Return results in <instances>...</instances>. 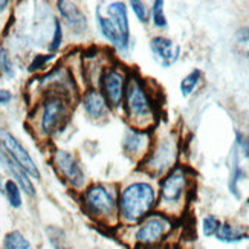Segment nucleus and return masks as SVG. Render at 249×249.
Masks as SVG:
<instances>
[{"label":"nucleus","mask_w":249,"mask_h":249,"mask_svg":"<svg viewBox=\"0 0 249 249\" xmlns=\"http://www.w3.org/2000/svg\"><path fill=\"white\" fill-rule=\"evenodd\" d=\"M0 150L18 167L23 168L29 178L40 179V170L36 165L34 159L28 153V150L20 144V141L6 128H0Z\"/></svg>","instance_id":"0eeeda50"},{"label":"nucleus","mask_w":249,"mask_h":249,"mask_svg":"<svg viewBox=\"0 0 249 249\" xmlns=\"http://www.w3.org/2000/svg\"><path fill=\"white\" fill-rule=\"evenodd\" d=\"M150 136L147 130H139L128 127L123 138V150L124 153L133 159H141L148 155Z\"/></svg>","instance_id":"9b49d317"},{"label":"nucleus","mask_w":249,"mask_h":249,"mask_svg":"<svg viewBox=\"0 0 249 249\" xmlns=\"http://www.w3.org/2000/svg\"><path fill=\"white\" fill-rule=\"evenodd\" d=\"M3 193H5L6 200H8V203L11 205V207H13L14 210L21 208V205H23V200H21V190L13 179H8L5 182Z\"/></svg>","instance_id":"aec40b11"},{"label":"nucleus","mask_w":249,"mask_h":249,"mask_svg":"<svg viewBox=\"0 0 249 249\" xmlns=\"http://www.w3.org/2000/svg\"><path fill=\"white\" fill-rule=\"evenodd\" d=\"M202 80V71L200 69H193L188 75H185V77L182 78L180 81V93L182 96H190L194 90H196V88L199 86Z\"/></svg>","instance_id":"412c9836"},{"label":"nucleus","mask_w":249,"mask_h":249,"mask_svg":"<svg viewBox=\"0 0 249 249\" xmlns=\"http://www.w3.org/2000/svg\"><path fill=\"white\" fill-rule=\"evenodd\" d=\"M158 205V194L153 185L144 180L130 182L118 196V217L124 225H138Z\"/></svg>","instance_id":"f257e3e1"},{"label":"nucleus","mask_w":249,"mask_h":249,"mask_svg":"<svg viewBox=\"0 0 249 249\" xmlns=\"http://www.w3.org/2000/svg\"><path fill=\"white\" fill-rule=\"evenodd\" d=\"M220 219L219 217H215V215L213 214H208V215H205L203 220H202V232L205 237H214L215 232L219 231L220 228Z\"/></svg>","instance_id":"b1692460"},{"label":"nucleus","mask_w":249,"mask_h":249,"mask_svg":"<svg viewBox=\"0 0 249 249\" xmlns=\"http://www.w3.org/2000/svg\"><path fill=\"white\" fill-rule=\"evenodd\" d=\"M81 104L86 113L90 118H93V120H100V118H103L109 112V106H107V101L103 96L101 90L95 88H90L88 92H84L81 98Z\"/></svg>","instance_id":"dca6fc26"},{"label":"nucleus","mask_w":249,"mask_h":249,"mask_svg":"<svg viewBox=\"0 0 249 249\" xmlns=\"http://www.w3.org/2000/svg\"><path fill=\"white\" fill-rule=\"evenodd\" d=\"M0 193H3V183H2V178H0Z\"/></svg>","instance_id":"2f4dec72"},{"label":"nucleus","mask_w":249,"mask_h":249,"mask_svg":"<svg viewBox=\"0 0 249 249\" xmlns=\"http://www.w3.org/2000/svg\"><path fill=\"white\" fill-rule=\"evenodd\" d=\"M101 93L112 109H121L127 86V73L120 66L104 68L100 77Z\"/></svg>","instance_id":"423d86ee"},{"label":"nucleus","mask_w":249,"mask_h":249,"mask_svg":"<svg viewBox=\"0 0 249 249\" xmlns=\"http://www.w3.org/2000/svg\"><path fill=\"white\" fill-rule=\"evenodd\" d=\"M150 49L155 60L162 68H170L180 57V46L176 45L173 40L162 36L153 37L150 40Z\"/></svg>","instance_id":"f8f14e48"},{"label":"nucleus","mask_w":249,"mask_h":249,"mask_svg":"<svg viewBox=\"0 0 249 249\" xmlns=\"http://www.w3.org/2000/svg\"><path fill=\"white\" fill-rule=\"evenodd\" d=\"M130 8H132V11L135 13L136 18L141 21V23H148L150 20V13H148V8L145 6L144 2H139V0H132L130 2Z\"/></svg>","instance_id":"393cba45"},{"label":"nucleus","mask_w":249,"mask_h":249,"mask_svg":"<svg viewBox=\"0 0 249 249\" xmlns=\"http://www.w3.org/2000/svg\"><path fill=\"white\" fill-rule=\"evenodd\" d=\"M175 160H176L175 141L162 139L148 151V155L144 158L142 165L145 167L147 173H150V175L160 176L173 167Z\"/></svg>","instance_id":"6e6552de"},{"label":"nucleus","mask_w":249,"mask_h":249,"mask_svg":"<svg viewBox=\"0 0 249 249\" xmlns=\"http://www.w3.org/2000/svg\"><path fill=\"white\" fill-rule=\"evenodd\" d=\"M52 58H53V53H51V55H37V57L34 58V61H32V63L29 64V72H34V71L43 68V66H45V64H46L48 61H51Z\"/></svg>","instance_id":"cd10ccee"},{"label":"nucleus","mask_w":249,"mask_h":249,"mask_svg":"<svg viewBox=\"0 0 249 249\" xmlns=\"http://www.w3.org/2000/svg\"><path fill=\"white\" fill-rule=\"evenodd\" d=\"M0 164H3V167L11 173V176L14 178L13 180L20 187L21 191L31 197L36 196V187H34V183H32L29 175L21 167H18L14 160H11L2 150H0Z\"/></svg>","instance_id":"2eb2a0df"},{"label":"nucleus","mask_w":249,"mask_h":249,"mask_svg":"<svg viewBox=\"0 0 249 249\" xmlns=\"http://www.w3.org/2000/svg\"><path fill=\"white\" fill-rule=\"evenodd\" d=\"M95 17H96V23H98V28L101 31L103 37L112 43V45L118 49V51H123V41H121V36L120 32H118V29L115 28L113 21L107 17L106 14H103V8L101 6H96V11H95Z\"/></svg>","instance_id":"f3484780"},{"label":"nucleus","mask_w":249,"mask_h":249,"mask_svg":"<svg viewBox=\"0 0 249 249\" xmlns=\"http://www.w3.org/2000/svg\"><path fill=\"white\" fill-rule=\"evenodd\" d=\"M151 21L159 29H165L168 26V21L164 13V2L162 0L153 2V6H151Z\"/></svg>","instance_id":"4be33fe9"},{"label":"nucleus","mask_w":249,"mask_h":249,"mask_svg":"<svg viewBox=\"0 0 249 249\" xmlns=\"http://www.w3.org/2000/svg\"><path fill=\"white\" fill-rule=\"evenodd\" d=\"M2 248L3 249H34L31 242L20 231L6 232L2 242Z\"/></svg>","instance_id":"6ab92c4d"},{"label":"nucleus","mask_w":249,"mask_h":249,"mask_svg":"<svg viewBox=\"0 0 249 249\" xmlns=\"http://www.w3.org/2000/svg\"><path fill=\"white\" fill-rule=\"evenodd\" d=\"M68 121V103L60 95H51L43 103L41 130L46 135L55 133Z\"/></svg>","instance_id":"1a4fd4ad"},{"label":"nucleus","mask_w":249,"mask_h":249,"mask_svg":"<svg viewBox=\"0 0 249 249\" xmlns=\"http://www.w3.org/2000/svg\"><path fill=\"white\" fill-rule=\"evenodd\" d=\"M188 190V176L185 170L176 165L173 167L167 176L160 180L159 187V208H162L167 215H170L176 208H179Z\"/></svg>","instance_id":"20e7f679"},{"label":"nucleus","mask_w":249,"mask_h":249,"mask_svg":"<svg viewBox=\"0 0 249 249\" xmlns=\"http://www.w3.org/2000/svg\"><path fill=\"white\" fill-rule=\"evenodd\" d=\"M84 211L90 217L106 226L120 223L118 217V196L116 191L104 183H92L81 194Z\"/></svg>","instance_id":"7ed1b4c3"},{"label":"nucleus","mask_w":249,"mask_h":249,"mask_svg":"<svg viewBox=\"0 0 249 249\" xmlns=\"http://www.w3.org/2000/svg\"><path fill=\"white\" fill-rule=\"evenodd\" d=\"M243 178H245V171L240 168V165L237 164V160H235L232 173H231V179H230V183H228L230 191H231V194L235 199H242V194H240V190H239V182Z\"/></svg>","instance_id":"5701e85b"},{"label":"nucleus","mask_w":249,"mask_h":249,"mask_svg":"<svg viewBox=\"0 0 249 249\" xmlns=\"http://www.w3.org/2000/svg\"><path fill=\"white\" fill-rule=\"evenodd\" d=\"M57 8H58L60 16L66 21V25L75 32V34H81V32L88 31L89 28L88 18H86L83 11L73 2H63V0H60L57 3Z\"/></svg>","instance_id":"4468645a"},{"label":"nucleus","mask_w":249,"mask_h":249,"mask_svg":"<svg viewBox=\"0 0 249 249\" xmlns=\"http://www.w3.org/2000/svg\"><path fill=\"white\" fill-rule=\"evenodd\" d=\"M215 239L222 243H240L245 240H249V234L242 230L240 226H235L231 223H222L219 231L215 232Z\"/></svg>","instance_id":"a211bd4d"},{"label":"nucleus","mask_w":249,"mask_h":249,"mask_svg":"<svg viewBox=\"0 0 249 249\" xmlns=\"http://www.w3.org/2000/svg\"><path fill=\"white\" fill-rule=\"evenodd\" d=\"M124 109L133 128L147 130L155 123V103L151 95L138 73L127 75V86L124 93Z\"/></svg>","instance_id":"f03ea898"},{"label":"nucleus","mask_w":249,"mask_h":249,"mask_svg":"<svg viewBox=\"0 0 249 249\" xmlns=\"http://www.w3.org/2000/svg\"><path fill=\"white\" fill-rule=\"evenodd\" d=\"M53 162H55V167L60 171V175L63 179L66 180L72 188H83L84 187V171L81 167V162L75 158L72 153L66 150H57L53 153Z\"/></svg>","instance_id":"9d476101"},{"label":"nucleus","mask_w":249,"mask_h":249,"mask_svg":"<svg viewBox=\"0 0 249 249\" xmlns=\"http://www.w3.org/2000/svg\"><path fill=\"white\" fill-rule=\"evenodd\" d=\"M237 38H239L240 41H249V26H246V28H243L237 32Z\"/></svg>","instance_id":"c756f323"},{"label":"nucleus","mask_w":249,"mask_h":249,"mask_svg":"<svg viewBox=\"0 0 249 249\" xmlns=\"http://www.w3.org/2000/svg\"><path fill=\"white\" fill-rule=\"evenodd\" d=\"M0 72H2L5 77H9V78L14 77V66L9 60L6 49H0Z\"/></svg>","instance_id":"bb28decb"},{"label":"nucleus","mask_w":249,"mask_h":249,"mask_svg":"<svg viewBox=\"0 0 249 249\" xmlns=\"http://www.w3.org/2000/svg\"><path fill=\"white\" fill-rule=\"evenodd\" d=\"M248 58H249V51H248Z\"/></svg>","instance_id":"473e14b6"},{"label":"nucleus","mask_w":249,"mask_h":249,"mask_svg":"<svg viewBox=\"0 0 249 249\" xmlns=\"http://www.w3.org/2000/svg\"><path fill=\"white\" fill-rule=\"evenodd\" d=\"M63 43V29H61V21L58 18L53 20V37L49 45L51 52H57Z\"/></svg>","instance_id":"a878e982"},{"label":"nucleus","mask_w":249,"mask_h":249,"mask_svg":"<svg viewBox=\"0 0 249 249\" xmlns=\"http://www.w3.org/2000/svg\"><path fill=\"white\" fill-rule=\"evenodd\" d=\"M8 5H9V2H6V0H5V2H0V13H2V11H5Z\"/></svg>","instance_id":"7c9ffc66"},{"label":"nucleus","mask_w":249,"mask_h":249,"mask_svg":"<svg viewBox=\"0 0 249 249\" xmlns=\"http://www.w3.org/2000/svg\"><path fill=\"white\" fill-rule=\"evenodd\" d=\"M173 230V220L164 213H151L135 226L133 240L141 248H151L167 239Z\"/></svg>","instance_id":"39448f33"},{"label":"nucleus","mask_w":249,"mask_h":249,"mask_svg":"<svg viewBox=\"0 0 249 249\" xmlns=\"http://www.w3.org/2000/svg\"><path fill=\"white\" fill-rule=\"evenodd\" d=\"M106 16L113 21L115 28L120 32L123 41V51L125 52L130 46V23H128L127 5L124 2H112L109 6H106Z\"/></svg>","instance_id":"ddd939ff"},{"label":"nucleus","mask_w":249,"mask_h":249,"mask_svg":"<svg viewBox=\"0 0 249 249\" xmlns=\"http://www.w3.org/2000/svg\"><path fill=\"white\" fill-rule=\"evenodd\" d=\"M11 100H13V95H11L9 90L0 89V104H8Z\"/></svg>","instance_id":"c85d7f7f"}]
</instances>
